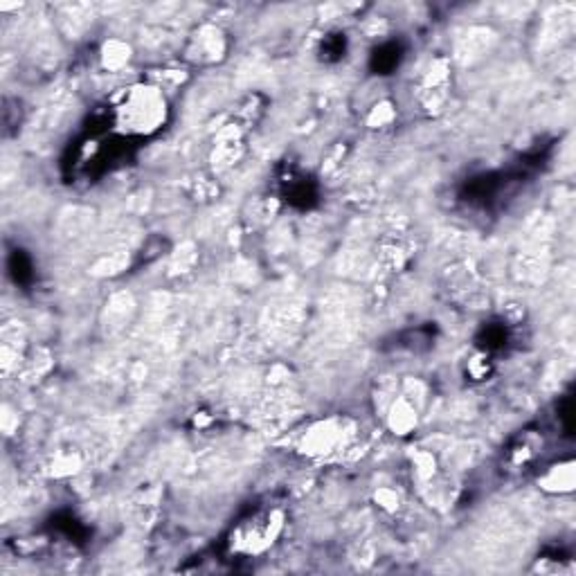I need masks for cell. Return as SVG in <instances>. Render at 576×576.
<instances>
[{
  "label": "cell",
  "instance_id": "cell-1",
  "mask_svg": "<svg viewBox=\"0 0 576 576\" xmlns=\"http://www.w3.org/2000/svg\"><path fill=\"white\" fill-rule=\"evenodd\" d=\"M167 115V102L158 88L133 86L113 108L115 124L124 133L147 135L158 131Z\"/></svg>",
  "mask_w": 576,
  "mask_h": 576
},
{
  "label": "cell",
  "instance_id": "cell-2",
  "mask_svg": "<svg viewBox=\"0 0 576 576\" xmlns=\"http://www.w3.org/2000/svg\"><path fill=\"white\" fill-rule=\"evenodd\" d=\"M282 525H284L282 511H277V509L257 511L255 516L243 520L241 525L234 529L230 545L234 552H239V554H246V556L261 554L275 543L279 531H282Z\"/></svg>",
  "mask_w": 576,
  "mask_h": 576
},
{
  "label": "cell",
  "instance_id": "cell-3",
  "mask_svg": "<svg viewBox=\"0 0 576 576\" xmlns=\"http://www.w3.org/2000/svg\"><path fill=\"white\" fill-rule=\"evenodd\" d=\"M338 441H340V430L329 421V423H320V426H315L309 435L304 437L302 448H306V453L309 455H324V453H329L331 448H336Z\"/></svg>",
  "mask_w": 576,
  "mask_h": 576
},
{
  "label": "cell",
  "instance_id": "cell-4",
  "mask_svg": "<svg viewBox=\"0 0 576 576\" xmlns=\"http://www.w3.org/2000/svg\"><path fill=\"white\" fill-rule=\"evenodd\" d=\"M399 59H401L399 48H396L394 43H387L374 54V66H376V70H381V72H390L399 66Z\"/></svg>",
  "mask_w": 576,
  "mask_h": 576
}]
</instances>
